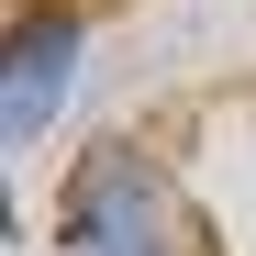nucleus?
<instances>
[{
  "mask_svg": "<svg viewBox=\"0 0 256 256\" xmlns=\"http://www.w3.org/2000/svg\"><path fill=\"white\" fill-rule=\"evenodd\" d=\"M78 78V12H34L22 34H12V145H34L45 134V112H56V90Z\"/></svg>",
  "mask_w": 256,
  "mask_h": 256,
  "instance_id": "2",
  "label": "nucleus"
},
{
  "mask_svg": "<svg viewBox=\"0 0 256 256\" xmlns=\"http://www.w3.org/2000/svg\"><path fill=\"white\" fill-rule=\"evenodd\" d=\"M167 223H178L167 178L122 145L67 178V256H167Z\"/></svg>",
  "mask_w": 256,
  "mask_h": 256,
  "instance_id": "1",
  "label": "nucleus"
}]
</instances>
